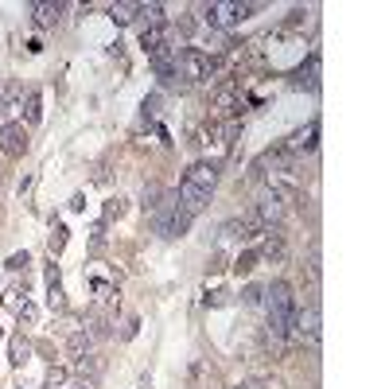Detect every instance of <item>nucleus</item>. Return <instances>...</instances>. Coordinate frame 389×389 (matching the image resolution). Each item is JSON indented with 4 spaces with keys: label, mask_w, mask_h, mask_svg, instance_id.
Returning <instances> with one entry per match:
<instances>
[{
    "label": "nucleus",
    "mask_w": 389,
    "mask_h": 389,
    "mask_svg": "<svg viewBox=\"0 0 389 389\" xmlns=\"http://www.w3.org/2000/svg\"><path fill=\"white\" fill-rule=\"evenodd\" d=\"M265 311H269V327H277V331H288L292 316H296V292H292L288 281H272L269 288H265Z\"/></svg>",
    "instance_id": "nucleus-1"
},
{
    "label": "nucleus",
    "mask_w": 389,
    "mask_h": 389,
    "mask_svg": "<svg viewBox=\"0 0 389 389\" xmlns=\"http://www.w3.org/2000/svg\"><path fill=\"white\" fill-rule=\"evenodd\" d=\"M191 218H195V214L175 199V191H172V195H163V203H156V207H152V226H156V234H160V237L187 234Z\"/></svg>",
    "instance_id": "nucleus-2"
},
{
    "label": "nucleus",
    "mask_w": 389,
    "mask_h": 389,
    "mask_svg": "<svg viewBox=\"0 0 389 389\" xmlns=\"http://www.w3.org/2000/svg\"><path fill=\"white\" fill-rule=\"evenodd\" d=\"M261 4H230V0H214V4H203V24L210 27V31H222L226 36L230 27H237L249 12H257Z\"/></svg>",
    "instance_id": "nucleus-3"
},
{
    "label": "nucleus",
    "mask_w": 389,
    "mask_h": 389,
    "mask_svg": "<svg viewBox=\"0 0 389 389\" xmlns=\"http://www.w3.org/2000/svg\"><path fill=\"white\" fill-rule=\"evenodd\" d=\"M245 222L254 226V234H269V230H277L284 222V199H277L272 191H261Z\"/></svg>",
    "instance_id": "nucleus-4"
},
{
    "label": "nucleus",
    "mask_w": 389,
    "mask_h": 389,
    "mask_svg": "<svg viewBox=\"0 0 389 389\" xmlns=\"http://www.w3.org/2000/svg\"><path fill=\"white\" fill-rule=\"evenodd\" d=\"M179 74H183V82H210L214 78V59H207L199 47H183Z\"/></svg>",
    "instance_id": "nucleus-5"
},
{
    "label": "nucleus",
    "mask_w": 389,
    "mask_h": 389,
    "mask_svg": "<svg viewBox=\"0 0 389 389\" xmlns=\"http://www.w3.org/2000/svg\"><path fill=\"white\" fill-rule=\"evenodd\" d=\"M254 254H257V265H281L284 254H288V242H284L281 230H269V234H261V245Z\"/></svg>",
    "instance_id": "nucleus-6"
},
{
    "label": "nucleus",
    "mask_w": 389,
    "mask_h": 389,
    "mask_svg": "<svg viewBox=\"0 0 389 389\" xmlns=\"http://www.w3.org/2000/svg\"><path fill=\"white\" fill-rule=\"evenodd\" d=\"M0 152L4 156H24L27 152V129L20 125V121L0 125Z\"/></svg>",
    "instance_id": "nucleus-7"
},
{
    "label": "nucleus",
    "mask_w": 389,
    "mask_h": 389,
    "mask_svg": "<svg viewBox=\"0 0 389 389\" xmlns=\"http://www.w3.org/2000/svg\"><path fill=\"white\" fill-rule=\"evenodd\" d=\"M316 145H319V121L311 117L308 125L300 129V133H292V140L284 145V152L288 156H300V152H316Z\"/></svg>",
    "instance_id": "nucleus-8"
},
{
    "label": "nucleus",
    "mask_w": 389,
    "mask_h": 389,
    "mask_svg": "<svg viewBox=\"0 0 389 389\" xmlns=\"http://www.w3.org/2000/svg\"><path fill=\"white\" fill-rule=\"evenodd\" d=\"M183 179H187L191 187L214 191V183H218V163H214V160H199V163H191V172L183 175Z\"/></svg>",
    "instance_id": "nucleus-9"
},
{
    "label": "nucleus",
    "mask_w": 389,
    "mask_h": 389,
    "mask_svg": "<svg viewBox=\"0 0 389 389\" xmlns=\"http://www.w3.org/2000/svg\"><path fill=\"white\" fill-rule=\"evenodd\" d=\"M74 378H82L86 386H94V381L101 378V358L98 354H82V358H74Z\"/></svg>",
    "instance_id": "nucleus-10"
},
{
    "label": "nucleus",
    "mask_w": 389,
    "mask_h": 389,
    "mask_svg": "<svg viewBox=\"0 0 389 389\" xmlns=\"http://www.w3.org/2000/svg\"><path fill=\"white\" fill-rule=\"evenodd\" d=\"M319 54H308V71H304V66H296V71H292V86H308V90H316L319 86Z\"/></svg>",
    "instance_id": "nucleus-11"
},
{
    "label": "nucleus",
    "mask_w": 389,
    "mask_h": 389,
    "mask_svg": "<svg viewBox=\"0 0 389 389\" xmlns=\"http://www.w3.org/2000/svg\"><path fill=\"white\" fill-rule=\"evenodd\" d=\"M27 12L36 16V24H39V27H54V24H59V16L66 12V4H31Z\"/></svg>",
    "instance_id": "nucleus-12"
},
{
    "label": "nucleus",
    "mask_w": 389,
    "mask_h": 389,
    "mask_svg": "<svg viewBox=\"0 0 389 389\" xmlns=\"http://www.w3.org/2000/svg\"><path fill=\"white\" fill-rule=\"evenodd\" d=\"M136 20H140V31H145V27L168 24V16H163V4H136Z\"/></svg>",
    "instance_id": "nucleus-13"
},
{
    "label": "nucleus",
    "mask_w": 389,
    "mask_h": 389,
    "mask_svg": "<svg viewBox=\"0 0 389 389\" xmlns=\"http://www.w3.org/2000/svg\"><path fill=\"white\" fill-rule=\"evenodd\" d=\"M8 358H12L16 366H24L27 358H31V343H27L24 335H12V339H8Z\"/></svg>",
    "instance_id": "nucleus-14"
},
{
    "label": "nucleus",
    "mask_w": 389,
    "mask_h": 389,
    "mask_svg": "<svg viewBox=\"0 0 389 389\" xmlns=\"http://www.w3.org/2000/svg\"><path fill=\"white\" fill-rule=\"evenodd\" d=\"M90 351H94V339L86 335V331H74V335H71V354H74V358H82V354H90Z\"/></svg>",
    "instance_id": "nucleus-15"
},
{
    "label": "nucleus",
    "mask_w": 389,
    "mask_h": 389,
    "mask_svg": "<svg viewBox=\"0 0 389 389\" xmlns=\"http://www.w3.org/2000/svg\"><path fill=\"white\" fill-rule=\"evenodd\" d=\"M109 20H113V24H133L136 4H113V8H109Z\"/></svg>",
    "instance_id": "nucleus-16"
},
{
    "label": "nucleus",
    "mask_w": 389,
    "mask_h": 389,
    "mask_svg": "<svg viewBox=\"0 0 389 389\" xmlns=\"http://www.w3.org/2000/svg\"><path fill=\"white\" fill-rule=\"evenodd\" d=\"M43 121V109H39V94H27V125H39Z\"/></svg>",
    "instance_id": "nucleus-17"
},
{
    "label": "nucleus",
    "mask_w": 389,
    "mask_h": 389,
    "mask_svg": "<svg viewBox=\"0 0 389 389\" xmlns=\"http://www.w3.org/2000/svg\"><path fill=\"white\" fill-rule=\"evenodd\" d=\"M254 269H257V254H254V249H245V254H237L234 272H254Z\"/></svg>",
    "instance_id": "nucleus-18"
},
{
    "label": "nucleus",
    "mask_w": 389,
    "mask_h": 389,
    "mask_svg": "<svg viewBox=\"0 0 389 389\" xmlns=\"http://www.w3.org/2000/svg\"><path fill=\"white\" fill-rule=\"evenodd\" d=\"M63 245H66V226H63V222H54V234H51V257L63 254Z\"/></svg>",
    "instance_id": "nucleus-19"
},
{
    "label": "nucleus",
    "mask_w": 389,
    "mask_h": 389,
    "mask_svg": "<svg viewBox=\"0 0 389 389\" xmlns=\"http://www.w3.org/2000/svg\"><path fill=\"white\" fill-rule=\"evenodd\" d=\"M261 300H265V288H257V284H249L242 292V304H249V308H261Z\"/></svg>",
    "instance_id": "nucleus-20"
},
{
    "label": "nucleus",
    "mask_w": 389,
    "mask_h": 389,
    "mask_svg": "<svg viewBox=\"0 0 389 389\" xmlns=\"http://www.w3.org/2000/svg\"><path fill=\"white\" fill-rule=\"evenodd\" d=\"M66 378H71V370H63V366H51V370H47V386L51 389H59Z\"/></svg>",
    "instance_id": "nucleus-21"
},
{
    "label": "nucleus",
    "mask_w": 389,
    "mask_h": 389,
    "mask_svg": "<svg viewBox=\"0 0 389 389\" xmlns=\"http://www.w3.org/2000/svg\"><path fill=\"white\" fill-rule=\"evenodd\" d=\"M16 316H20V323H36V316H39V311H36V304H27V300H24Z\"/></svg>",
    "instance_id": "nucleus-22"
},
{
    "label": "nucleus",
    "mask_w": 389,
    "mask_h": 389,
    "mask_svg": "<svg viewBox=\"0 0 389 389\" xmlns=\"http://www.w3.org/2000/svg\"><path fill=\"white\" fill-rule=\"evenodd\" d=\"M27 265H31V257H27V254H12V257H8V269H12V272L27 269Z\"/></svg>",
    "instance_id": "nucleus-23"
},
{
    "label": "nucleus",
    "mask_w": 389,
    "mask_h": 389,
    "mask_svg": "<svg viewBox=\"0 0 389 389\" xmlns=\"http://www.w3.org/2000/svg\"><path fill=\"white\" fill-rule=\"evenodd\" d=\"M121 214H125V203H121V199H113V203L105 207V218H121Z\"/></svg>",
    "instance_id": "nucleus-24"
},
{
    "label": "nucleus",
    "mask_w": 389,
    "mask_h": 389,
    "mask_svg": "<svg viewBox=\"0 0 389 389\" xmlns=\"http://www.w3.org/2000/svg\"><path fill=\"white\" fill-rule=\"evenodd\" d=\"M207 304H214V308H222V304H230V292H214V296H207Z\"/></svg>",
    "instance_id": "nucleus-25"
},
{
    "label": "nucleus",
    "mask_w": 389,
    "mask_h": 389,
    "mask_svg": "<svg viewBox=\"0 0 389 389\" xmlns=\"http://www.w3.org/2000/svg\"><path fill=\"white\" fill-rule=\"evenodd\" d=\"M300 24H304V8H292L288 12V27H300Z\"/></svg>",
    "instance_id": "nucleus-26"
},
{
    "label": "nucleus",
    "mask_w": 389,
    "mask_h": 389,
    "mask_svg": "<svg viewBox=\"0 0 389 389\" xmlns=\"http://www.w3.org/2000/svg\"><path fill=\"white\" fill-rule=\"evenodd\" d=\"M4 304H8V308H16V311H20V288H8V296H4Z\"/></svg>",
    "instance_id": "nucleus-27"
},
{
    "label": "nucleus",
    "mask_w": 389,
    "mask_h": 389,
    "mask_svg": "<svg viewBox=\"0 0 389 389\" xmlns=\"http://www.w3.org/2000/svg\"><path fill=\"white\" fill-rule=\"evenodd\" d=\"M234 389H265V386H257V381H245V386H234Z\"/></svg>",
    "instance_id": "nucleus-28"
}]
</instances>
